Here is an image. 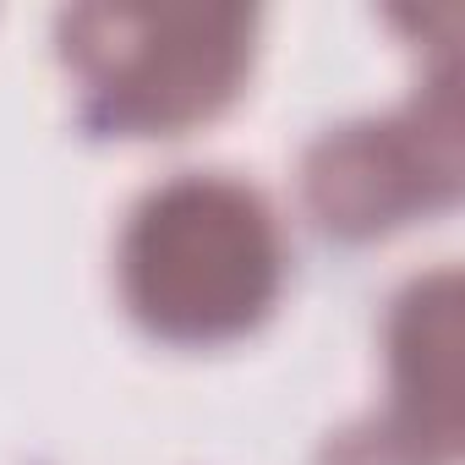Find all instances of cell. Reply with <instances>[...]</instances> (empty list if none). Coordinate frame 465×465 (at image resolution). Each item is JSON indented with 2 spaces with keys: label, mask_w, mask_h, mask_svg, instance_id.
Returning a JSON list of instances; mask_svg holds the SVG:
<instances>
[{
  "label": "cell",
  "mask_w": 465,
  "mask_h": 465,
  "mask_svg": "<svg viewBox=\"0 0 465 465\" xmlns=\"http://www.w3.org/2000/svg\"><path fill=\"white\" fill-rule=\"evenodd\" d=\"M126 312L164 345L252 334L285 285V236L269 197L219 170L159 181L121 230Z\"/></svg>",
  "instance_id": "1"
},
{
  "label": "cell",
  "mask_w": 465,
  "mask_h": 465,
  "mask_svg": "<svg viewBox=\"0 0 465 465\" xmlns=\"http://www.w3.org/2000/svg\"><path fill=\"white\" fill-rule=\"evenodd\" d=\"M258 12L242 6H83L61 17V61L83 121L115 137H181L213 121L252 72Z\"/></svg>",
  "instance_id": "2"
},
{
  "label": "cell",
  "mask_w": 465,
  "mask_h": 465,
  "mask_svg": "<svg viewBox=\"0 0 465 465\" xmlns=\"http://www.w3.org/2000/svg\"><path fill=\"white\" fill-rule=\"evenodd\" d=\"M460 104L443 72L427 99L383 121L323 132L302 164V197L340 242H372L460 197Z\"/></svg>",
  "instance_id": "3"
},
{
  "label": "cell",
  "mask_w": 465,
  "mask_h": 465,
  "mask_svg": "<svg viewBox=\"0 0 465 465\" xmlns=\"http://www.w3.org/2000/svg\"><path fill=\"white\" fill-rule=\"evenodd\" d=\"M394 421L416 432L443 465L460 449V274L416 280L389 312Z\"/></svg>",
  "instance_id": "4"
},
{
  "label": "cell",
  "mask_w": 465,
  "mask_h": 465,
  "mask_svg": "<svg viewBox=\"0 0 465 465\" xmlns=\"http://www.w3.org/2000/svg\"><path fill=\"white\" fill-rule=\"evenodd\" d=\"M318 465H443L416 432H405L394 416H372V421H356L345 432H334L318 454Z\"/></svg>",
  "instance_id": "5"
}]
</instances>
